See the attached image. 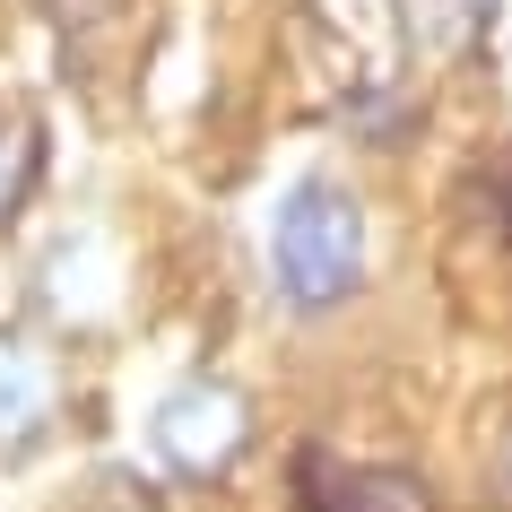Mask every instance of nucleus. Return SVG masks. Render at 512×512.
I'll return each mask as SVG.
<instances>
[{
    "label": "nucleus",
    "instance_id": "3",
    "mask_svg": "<svg viewBox=\"0 0 512 512\" xmlns=\"http://www.w3.org/2000/svg\"><path fill=\"white\" fill-rule=\"evenodd\" d=\"M296 512H434L417 469H348L339 452H296Z\"/></svg>",
    "mask_w": 512,
    "mask_h": 512
},
{
    "label": "nucleus",
    "instance_id": "2",
    "mask_svg": "<svg viewBox=\"0 0 512 512\" xmlns=\"http://www.w3.org/2000/svg\"><path fill=\"white\" fill-rule=\"evenodd\" d=\"M243 452H252V400H243L235 382L200 374V382H183V391L157 400V460L174 478L209 486V478H226Z\"/></svg>",
    "mask_w": 512,
    "mask_h": 512
},
{
    "label": "nucleus",
    "instance_id": "1",
    "mask_svg": "<svg viewBox=\"0 0 512 512\" xmlns=\"http://www.w3.org/2000/svg\"><path fill=\"white\" fill-rule=\"evenodd\" d=\"M270 278H278V296L296 304V313H330V304L356 296V278H365V209H356L348 183L304 174V183L278 200Z\"/></svg>",
    "mask_w": 512,
    "mask_h": 512
},
{
    "label": "nucleus",
    "instance_id": "6",
    "mask_svg": "<svg viewBox=\"0 0 512 512\" xmlns=\"http://www.w3.org/2000/svg\"><path fill=\"white\" fill-rule=\"evenodd\" d=\"M35 183H44V131L27 113H0V226L35 200Z\"/></svg>",
    "mask_w": 512,
    "mask_h": 512
},
{
    "label": "nucleus",
    "instance_id": "4",
    "mask_svg": "<svg viewBox=\"0 0 512 512\" xmlns=\"http://www.w3.org/2000/svg\"><path fill=\"white\" fill-rule=\"evenodd\" d=\"M44 417H53V365L27 339H0V452L35 443Z\"/></svg>",
    "mask_w": 512,
    "mask_h": 512
},
{
    "label": "nucleus",
    "instance_id": "5",
    "mask_svg": "<svg viewBox=\"0 0 512 512\" xmlns=\"http://www.w3.org/2000/svg\"><path fill=\"white\" fill-rule=\"evenodd\" d=\"M495 9L504 0H400V35L434 61H460L495 35Z\"/></svg>",
    "mask_w": 512,
    "mask_h": 512
},
{
    "label": "nucleus",
    "instance_id": "7",
    "mask_svg": "<svg viewBox=\"0 0 512 512\" xmlns=\"http://www.w3.org/2000/svg\"><path fill=\"white\" fill-rule=\"evenodd\" d=\"M131 9L139 0H44V18L61 27V44H96V35H113Z\"/></svg>",
    "mask_w": 512,
    "mask_h": 512
}]
</instances>
